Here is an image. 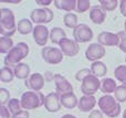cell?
Returning a JSON list of instances; mask_svg holds the SVG:
<instances>
[{"instance_id":"12","label":"cell","mask_w":126,"mask_h":118,"mask_svg":"<svg viewBox=\"0 0 126 118\" xmlns=\"http://www.w3.org/2000/svg\"><path fill=\"white\" fill-rule=\"evenodd\" d=\"M61 99H60V95L57 92L50 93L46 96V101H44V107L48 112L50 113H57L61 109Z\"/></svg>"},{"instance_id":"3","label":"cell","mask_w":126,"mask_h":118,"mask_svg":"<svg viewBox=\"0 0 126 118\" xmlns=\"http://www.w3.org/2000/svg\"><path fill=\"white\" fill-rule=\"evenodd\" d=\"M100 110L104 115H106L110 118H115L121 114V105L115 97L111 96V95H104L102 96L97 102Z\"/></svg>"},{"instance_id":"34","label":"cell","mask_w":126,"mask_h":118,"mask_svg":"<svg viewBox=\"0 0 126 118\" xmlns=\"http://www.w3.org/2000/svg\"><path fill=\"white\" fill-rule=\"evenodd\" d=\"M10 101V93L6 88H0V104L1 106H4Z\"/></svg>"},{"instance_id":"31","label":"cell","mask_w":126,"mask_h":118,"mask_svg":"<svg viewBox=\"0 0 126 118\" xmlns=\"http://www.w3.org/2000/svg\"><path fill=\"white\" fill-rule=\"evenodd\" d=\"M115 99L118 103H125L126 102V87L123 85L117 86L115 91Z\"/></svg>"},{"instance_id":"16","label":"cell","mask_w":126,"mask_h":118,"mask_svg":"<svg viewBox=\"0 0 126 118\" xmlns=\"http://www.w3.org/2000/svg\"><path fill=\"white\" fill-rule=\"evenodd\" d=\"M96 105V98L94 96H82L79 101L78 108L80 109V112L83 113H89L94 110L93 108Z\"/></svg>"},{"instance_id":"4","label":"cell","mask_w":126,"mask_h":118,"mask_svg":"<svg viewBox=\"0 0 126 118\" xmlns=\"http://www.w3.org/2000/svg\"><path fill=\"white\" fill-rule=\"evenodd\" d=\"M44 101L46 97L41 92H33V91H28L23 93L20 98L21 107L23 110H30L41 107L42 105H44Z\"/></svg>"},{"instance_id":"15","label":"cell","mask_w":126,"mask_h":118,"mask_svg":"<svg viewBox=\"0 0 126 118\" xmlns=\"http://www.w3.org/2000/svg\"><path fill=\"white\" fill-rule=\"evenodd\" d=\"M33 39H34L35 43L40 46H44L48 42L49 35H50V32H49V29L44 26H35V28L33 29Z\"/></svg>"},{"instance_id":"21","label":"cell","mask_w":126,"mask_h":118,"mask_svg":"<svg viewBox=\"0 0 126 118\" xmlns=\"http://www.w3.org/2000/svg\"><path fill=\"white\" fill-rule=\"evenodd\" d=\"M117 85H116V82L113 79H104L101 82V91L104 93L105 95H110L111 93H115Z\"/></svg>"},{"instance_id":"38","label":"cell","mask_w":126,"mask_h":118,"mask_svg":"<svg viewBox=\"0 0 126 118\" xmlns=\"http://www.w3.org/2000/svg\"><path fill=\"white\" fill-rule=\"evenodd\" d=\"M12 118H29V113L28 110H21L19 114L12 116Z\"/></svg>"},{"instance_id":"39","label":"cell","mask_w":126,"mask_h":118,"mask_svg":"<svg viewBox=\"0 0 126 118\" xmlns=\"http://www.w3.org/2000/svg\"><path fill=\"white\" fill-rule=\"evenodd\" d=\"M120 10L124 17H126V0H122L120 1Z\"/></svg>"},{"instance_id":"25","label":"cell","mask_w":126,"mask_h":118,"mask_svg":"<svg viewBox=\"0 0 126 118\" xmlns=\"http://www.w3.org/2000/svg\"><path fill=\"white\" fill-rule=\"evenodd\" d=\"M63 22H64L65 26L74 30V29L79 26L78 24V15H76L75 13H72V12L65 13L64 17H63Z\"/></svg>"},{"instance_id":"5","label":"cell","mask_w":126,"mask_h":118,"mask_svg":"<svg viewBox=\"0 0 126 118\" xmlns=\"http://www.w3.org/2000/svg\"><path fill=\"white\" fill-rule=\"evenodd\" d=\"M100 88L101 82L98 81V77L94 76L93 74L85 77L82 81V84H81V92L85 96H93Z\"/></svg>"},{"instance_id":"2","label":"cell","mask_w":126,"mask_h":118,"mask_svg":"<svg viewBox=\"0 0 126 118\" xmlns=\"http://www.w3.org/2000/svg\"><path fill=\"white\" fill-rule=\"evenodd\" d=\"M29 54V46L24 42H19L16 46H13L9 53L4 57V65L11 67V66H16L21 61L27 57Z\"/></svg>"},{"instance_id":"42","label":"cell","mask_w":126,"mask_h":118,"mask_svg":"<svg viewBox=\"0 0 126 118\" xmlns=\"http://www.w3.org/2000/svg\"><path fill=\"white\" fill-rule=\"evenodd\" d=\"M61 118H76V117L73 116V115H71V114H65V115H63Z\"/></svg>"},{"instance_id":"28","label":"cell","mask_w":126,"mask_h":118,"mask_svg":"<svg viewBox=\"0 0 126 118\" xmlns=\"http://www.w3.org/2000/svg\"><path fill=\"white\" fill-rule=\"evenodd\" d=\"M114 76L118 82L122 83L123 86L126 87V65H118L114 70Z\"/></svg>"},{"instance_id":"33","label":"cell","mask_w":126,"mask_h":118,"mask_svg":"<svg viewBox=\"0 0 126 118\" xmlns=\"http://www.w3.org/2000/svg\"><path fill=\"white\" fill-rule=\"evenodd\" d=\"M89 75H92V71L91 68H82V70L78 71L75 74V79L76 81L81 82L82 83V81L85 79V77H87Z\"/></svg>"},{"instance_id":"32","label":"cell","mask_w":126,"mask_h":118,"mask_svg":"<svg viewBox=\"0 0 126 118\" xmlns=\"http://www.w3.org/2000/svg\"><path fill=\"white\" fill-rule=\"evenodd\" d=\"M90 6H91L90 0H78L76 1V11L80 13H83L89 10Z\"/></svg>"},{"instance_id":"18","label":"cell","mask_w":126,"mask_h":118,"mask_svg":"<svg viewBox=\"0 0 126 118\" xmlns=\"http://www.w3.org/2000/svg\"><path fill=\"white\" fill-rule=\"evenodd\" d=\"M60 99H61V105L63 107L67 108V109H73V108H75L79 105V101L74 93H69V94L61 95Z\"/></svg>"},{"instance_id":"43","label":"cell","mask_w":126,"mask_h":118,"mask_svg":"<svg viewBox=\"0 0 126 118\" xmlns=\"http://www.w3.org/2000/svg\"><path fill=\"white\" fill-rule=\"evenodd\" d=\"M123 118H126V109H124V113H123Z\"/></svg>"},{"instance_id":"10","label":"cell","mask_w":126,"mask_h":118,"mask_svg":"<svg viewBox=\"0 0 126 118\" xmlns=\"http://www.w3.org/2000/svg\"><path fill=\"white\" fill-rule=\"evenodd\" d=\"M52 79L55 84V91H57V93L60 96L64 95V94H69V93H73V87H72V85L62 75L54 74Z\"/></svg>"},{"instance_id":"23","label":"cell","mask_w":126,"mask_h":118,"mask_svg":"<svg viewBox=\"0 0 126 118\" xmlns=\"http://www.w3.org/2000/svg\"><path fill=\"white\" fill-rule=\"evenodd\" d=\"M65 31L63 29L59 28V26H55L52 28L50 31V40L53 44H60V42L63 39H65Z\"/></svg>"},{"instance_id":"36","label":"cell","mask_w":126,"mask_h":118,"mask_svg":"<svg viewBox=\"0 0 126 118\" xmlns=\"http://www.w3.org/2000/svg\"><path fill=\"white\" fill-rule=\"evenodd\" d=\"M89 118H103V113L101 110H97V109H94L91 112Z\"/></svg>"},{"instance_id":"6","label":"cell","mask_w":126,"mask_h":118,"mask_svg":"<svg viewBox=\"0 0 126 118\" xmlns=\"http://www.w3.org/2000/svg\"><path fill=\"white\" fill-rule=\"evenodd\" d=\"M42 59L44 62L49 64H59L63 61V53L60 49L58 48H52V46H46L42 49L41 51Z\"/></svg>"},{"instance_id":"17","label":"cell","mask_w":126,"mask_h":118,"mask_svg":"<svg viewBox=\"0 0 126 118\" xmlns=\"http://www.w3.org/2000/svg\"><path fill=\"white\" fill-rule=\"evenodd\" d=\"M90 19L95 24H102L106 19V12L101 7L94 6L90 10Z\"/></svg>"},{"instance_id":"26","label":"cell","mask_w":126,"mask_h":118,"mask_svg":"<svg viewBox=\"0 0 126 118\" xmlns=\"http://www.w3.org/2000/svg\"><path fill=\"white\" fill-rule=\"evenodd\" d=\"M13 48V41L9 37H1L0 38V53L8 54L9 51Z\"/></svg>"},{"instance_id":"41","label":"cell","mask_w":126,"mask_h":118,"mask_svg":"<svg viewBox=\"0 0 126 118\" xmlns=\"http://www.w3.org/2000/svg\"><path fill=\"white\" fill-rule=\"evenodd\" d=\"M1 2H6V3H20L21 0H1Z\"/></svg>"},{"instance_id":"22","label":"cell","mask_w":126,"mask_h":118,"mask_svg":"<svg viewBox=\"0 0 126 118\" xmlns=\"http://www.w3.org/2000/svg\"><path fill=\"white\" fill-rule=\"evenodd\" d=\"M17 29H18V32L22 35H27L29 33L33 32V26H32V21L28 19H21L18 21L17 24Z\"/></svg>"},{"instance_id":"30","label":"cell","mask_w":126,"mask_h":118,"mask_svg":"<svg viewBox=\"0 0 126 118\" xmlns=\"http://www.w3.org/2000/svg\"><path fill=\"white\" fill-rule=\"evenodd\" d=\"M101 8L103 9L104 11H113L116 9L117 4L120 2L117 0H101Z\"/></svg>"},{"instance_id":"8","label":"cell","mask_w":126,"mask_h":118,"mask_svg":"<svg viewBox=\"0 0 126 118\" xmlns=\"http://www.w3.org/2000/svg\"><path fill=\"white\" fill-rule=\"evenodd\" d=\"M93 31L87 24L80 23L73 30V38L74 41L78 43H86L93 39Z\"/></svg>"},{"instance_id":"14","label":"cell","mask_w":126,"mask_h":118,"mask_svg":"<svg viewBox=\"0 0 126 118\" xmlns=\"http://www.w3.org/2000/svg\"><path fill=\"white\" fill-rule=\"evenodd\" d=\"M26 86L33 92H40L44 87V77L40 73H33L26 79Z\"/></svg>"},{"instance_id":"45","label":"cell","mask_w":126,"mask_h":118,"mask_svg":"<svg viewBox=\"0 0 126 118\" xmlns=\"http://www.w3.org/2000/svg\"><path fill=\"white\" fill-rule=\"evenodd\" d=\"M125 63H126V56H125Z\"/></svg>"},{"instance_id":"20","label":"cell","mask_w":126,"mask_h":118,"mask_svg":"<svg viewBox=\"0 0 126 118\" xmlns=\"http://www.w3.org/2000/svg\"><path fill=\"white\" fill-rule=\"evenodd\" d=\"M54 6L60 10H64L67 12H71L76 10V1L75 0H54Z\"/></svg>"},{"instance_id":"35","label":"cell","mask_w":126,"mask_h":118,"mask_svg":"<svg viewBox=\"0 0 126 118\" xmlns=\"http://www.w3.org/2000/svg\"><path fill=\"white\" fill-rule=\"evenodd\" d=\"M10 117H11V113L9 112L8 107L1 106L0 107V118H10Z\"/></svg>"},{"instance_id":"40","label":"cell","mask_w":126,"mask_h":118,"mask_svg":"<svg viewBox=\"0 0 126 118\" xmlns=\"http://www.w3.org/2000/svg\"><path fill=\"white\" fill-rule=\"evenodd\" d=\"M35 3L39 6H43V7H48L50 3H52V0H37Z\"/></svg>"},{"instance_id":"7","label":"cell","mask_w":126,"mask_h":118,"mask_svg":"<svg viewBox=\"0 0 126 118\" xmlns=\"http://www.w3.org/2000/svg\"><path fill=\"white\" fill-rule=\"evenodd\" d=\"M53 14L52 10L49 8H41V9H34L32 10L30 14L31 21L37 23L38 26H42V23H49L53 20Z\"/></svg>"},{"instance_id":"37","label":"cell","mask_w":126,"mask_h":118,"mask_svg":"<svg viewBox=\"0 0 126 118\" xmlns=\"http://www.w3.org/2000/svg\"><path fill=\"white\" fill-rule=\"evenodd\" d=\"M118 46H120V50L122 51V52L126 53V37H125V35L121 38V41H120Z\"/></svg>"},{"instance_id":"29","label":"cell","mask_w":126,"mask_h":118,"mask_svg":"<svg viewBox=\"0 0 126 118\" xmlns=\"http://www.w3.org/2000/svg\"><path fill=\"white\" fill-rule=\"evenodd\" d=\"M7 105H8L7 107H8L9 112L11 113V115H12V116L19 114L21 110H23V109H22V107H21V102H20V99L12 98V99H10V101H9V103L7 104Z\"/></svg>"},{"instance_id":"27","label":"cell","mask_w":126,"mask_h":118,"mask_svg":"<svg viewBox=\"0 0 126 118\" xmlns=\"http://www.w3.org/2000/svg\"><path fill=\"white\" fill-rule=\"evenodd\" d=\"M15 77V72L11 67L8 66H3V67L0 70V81L2 83H9L11 82Z\"/></svg>"},{"instance_id":"11","label":"cell","mask_w":126,"mask_h":118,"mask_svg":"<svg viewBox=\"0 0 126 118\" xmlns=\"http://www.w3.org/2000/svg\"><path fill=\"white\" fill-rule=\"evenodd\" d=\"M60 50L62 51V53L66 56H75L76 54L80 51V48H79V43L75 42L74 40H70L67 38L63 39L61 42H60Z\"/></svg>"},{"instance_id":"9","label":"cell","mask_w":126,"mask_h":118,"mask_svg":"<svg viewBox=\"0 0 126 118\" xmlns=\"http://www.w3.org/2000/svg\"><path fill=\"white\" fill-rule=\"evenodd\" d=\"M105 56V48L100 43H92L85 50V57L91 62H97L100 59Z\"/></svg>"},{"instance_id":"44","label":"cell","mask_w":126,"mask_h":118,"mask_svg":"<svg viewBox=\"0 0 126 118\" xmlns=\"http://www.w3.org/2000/svg\"><path fill=\"white\" fill-rule=\"evenodd\" d=\"M124 28H125V32H126V21H125V24H124Z\"/></svg>"},{"instance_id":"19","label":"cell","mask_w":126,"mask_h":118,"mask_svg":"<svg viewBox=\"0 0 126 118\" xmlns=\"http://www.w3.org/2000/svg\"><path fill=\"white\" fill-rule=\"evenodd\" d=\"M15 76L19 79H28L30 76V67L26 63H19L13 67Z\"/></svg>"},{"instance_id":"1","label":"cell","mask_w":126,"mask_h":118,"mask_svg":"<svg viewBox=\"0 0 126 118\" xmlns=\"http://www.w3.org/2000/svg\"><path fill=\"white\" fill-rule=\"evenodd\" d=\"M17 24L13 12L8 8L0 9V34L1 37L13 35L17 31Z\"/></svg>"},{"instance_id":"13","label":"cell","mask_w":126,"mask_h":118,"mask_svg":"<svg viewBox=\"0 0 126 118\" xmlns=\"http://www.w3.org/2000/svg\"><path fill=\"white\" fill-rule=\"evenodd\" d=\"M121 38L118 34L112 32H101L97 37V42L103 46H116L120 44Z\"/></svg>"},{"instance_id":"24","label":"cell","mask_w":126,"mask_h":118,"mask_svg":"<svg viewBox=\"0 0 126 118\" xmlns=\"http://www.w3.org/2000/svg\"><path fill=\"white\" fill-rule=\"evenodd\" d=\"M91 71H92V74L96 77H103L105 74L107 73V67L103 62L97 61V62H94L92 63L91 65Z\"/></svg>"}]
</instances>
